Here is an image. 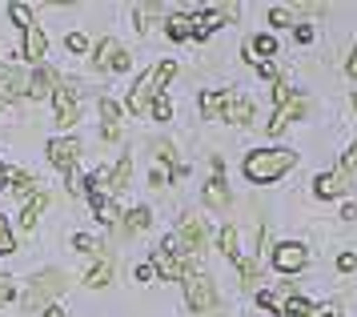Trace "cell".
<instances>
[{
    "label": "cell",
    "mask_w": 357,
    "mask_h": 317,
    "mask_svg": "<svg viewBox=\"0 0 357 317\" xmlns=\"http://www.w3.org/2000/svg\"><path fill=\"white\" fill-rule=\"evenodd\" d=\"M293 165H297L293 149H253L245 157V177L253 185H273V181H281V177L289 173Z\"/></svg>",
    "instance_id": "cell-1"
},
{
    "label": "cell",
    "mask_w": 357,
    "mask_h": 317,
    "mask_svg": "<svg viewBox=\"0 0 357 317\" xmlns=\"http://www.w3.org/2000/svg\"><path fill=\"white\" fill-rule=\"evenodd\" d=\"M185 297H189V305H193L197 314H213L217 309V286H213V277L185 273Z\"/></svg>",
    "instance_id": "cell-2"
},
{
    "label": "cell",
    "mask_w": 357,
    "mask_h": 317,
    "mask_svg": "<svg viewBox=\"0 0 357 317\" xmlns=\"http://www.w3.org/2000/svg\"><path fill=\"white\" fill-rule=\"evenodd\" d=\"M56 293H65V273H56V270L40 273L33 281V289L24 293V309L33 314V309H40V305L49 302V297H56Z\"/></svg>",
    "instance_id": "cell-3"
},
{
    "label": "cell",
    "mask_w": 357,
    "mask_h": 317,
    "mask_svg": "<svg viewBox=\"0 0 357 317\" xmlns=\"http://www.w3.org/2000/svg\"><path fill=\"white\" fill-rule=\"evenodd\" d=\"M354 189V177L341 173V169H325V173L313 177V197H321V201H333V197H349Z\"/></svg>",
    "instance_id": "cell-4"
},
{
    "label": "cell",
    "mask_w": 357,
    "mask_h": 317,
    "mask_svg": "<svg viewBox=\"0 0 357 317\" xmlns=\"http://www.w3.org/2000/svg\"><path fill=\"white\" fill-rule=\"evenodd\" d=\"M305 265H309V249L301 245V241H281V245L273 249V270L277 273L289 277V273H301Z\"/></svg>",
    "instance_id": "cell-5"
},
{
    "label": "cell",
    "mask_w": 357,
    "mask_h": 317,
    "mask_svg": "<svg viewBox=\"0 0 357 317\" xmlns=\"http://www.w3.org/2000/svg\"><path fill=\"white\" fill-rule=\"evenodd\" d=\"M309 112V101L301 93L293 96L289 105H285V109H277L273 112V121H269V137H281V133H285V128L293 125V121H301V117H305Z\"/></svg>",
    "instance_id": "cell-6"
},
{
    "label": "cell",
    "mask_w": 357,
    "mask_h": 317,
    "mask_svg": "<svg viewBox=\"0 0 357 317\" xmlns=\"http://www.w3.org/2000/svg\"><path fill=\"white\" fill-rule=\"evenodd\" d=\"M97 68H113V73H125L129 68V52L116 45L113 36H105L97 45Z\"/></svg>",
    "instance_id": "cell-7"
},
{
    "label": "cell",
    "mask_w": 357,
    "mask_h": 317,
    "mask_svg": "<svg viewBox=\"0 0 357 317\" xmlns=\"http://www.w3.org/2000/svg\"><path fill=\"white\" fill-rule=\"evenodd\" d=\"M221 121H229V125H249V121H253V101H249V96H241V93H229Z\"/></svg>",
    "instance_id": "cell-8"
},
{
    "label": "cell",
    "mask_w": 357,
    "mask_h": 317,
    "mask_svg": "<svg viewBox=\"0 0 357 317\" xmlns=\"http://www.w3.org/2000/svg\"><path fill=\"white\" fill-rule=\"evenodd\" d=\"M77 157H81V145L77 141H65V137H56V141H49V161L56 165V169H73L77 165Z\"/></svg>",
    "instance_id": "cell-9"
},
{
    "label": "cell",
    "mask_w": 357,
    "mask_h": 317,
    "mask_svg": "<svg viewBox=\"0 0 357 317\" xmlns=\"http://www.w3.org/2000/svg\"><path fill=\"white\" fill-rule=\"evenodd\" d=\"M52 105H56V121L65 128L77 125V96H73V89H52Z\"/></svg>",
    "instance_id": "cell-10"
},
{
    "label": "cell",
    "mask_w": 357,
    "mask_h": 317,
    "mask_svg": "<svg viewBox=\"0 0 357 317\" xmlns=\"http://www.w3.org/2000/svg\"><path fill=\"white\" fill-rule=\"evenodd\" d=\"M229 201H233V197H229L225 173H213V181L205 185V205H209V209H217V213H225V209H229Z\"/></svg>",
    "instance_id": "cell-11"
},
{
    "label": "cell",
    "mask_w": 357,
    "mask_h": 317,
    "mask_svg": "<svg viewBox=\"0 0 357 317\" xmlns=\"http://www.w3.org/2000/svg\"><path fill=\"white\" fill-rule=\"evenodd\" d=\"M153 96H157V84H153V73H145V77L137 80L132 96H129V112H145L149 105H153Z\"/></svg>",
    "instance_id": "cell-12"
},
{
    "label": "cell",
    "mask_w": 357,
    "mask_h": 317,
    "mask_svg": "<svg viewBox=\"0 0 357 317\" xmlns=\"http://www.w3.org/2000/svg\"><path fill=\"white\" fill-rule=\"evenodd\" d=\"M225 89H205V93H201V101H197V105H201V117H205V121H221V112H225Z\"/></svg>",
    "instance_id": "cell-13"
},
{
    "label": "cell",
    "mask_w": 357,
    "mask_h": 317,
    "mask_svg": "<svg viewBox=\"0 0 357 317\" xmlns=\"http://www.w3.org/2000/svg\"><path fill=\"white\" fill-rule=\"evenodd\" d=\"M153 270H161V277H181L185 281V257H177V253H165V249H157L153 253Z\"/></svg>",
    "instance_id": "cell-14"
},
{
    "label": "cell",
    "mask_w": 357,
    "mask_h": 317,
    "mask_svg": "<svg viewBox=\"0 0 357 317\" xmlns=\"http://www.w3.org/2000/svg\"><path fill=\"white\" fill-rule=\"evenodd\" d=\"M89 205H93V213L100 217V225H116V217H121L116 205L105 197V189H93V185H89Z\"/></svg>",
    "instance_id": "cell-15"
},
{
    "label": "cell",
    "mask_w": 357,
    "mask_h": 317,
    "mask_svg": "<svg viewBox=\"0 0 357 317\" xmlns=\"http://www.w3.org/2000/svg\"><path fill=\"white\" fill-rule=\"evenodd\" d=\"M165 32H169V40H193V16L173 13L169 20H165Z\"/></svg>",
    "instance_id": "cell-16"
},
{
    "label": "cell",
    "mask_w": 357,
    "mask_h": 317,
    "mask_svg": "<svg viewBox=\"0 0 357 317\" xmlns=\"http://www.w3.org/2000/svg\"><path fill=\"white\" fill-rule=\"evenodd\" d=\"M100 117H105V141H121V109L116 101H100Z\"/></svg>",
    "instance_id": "cell-17"
},
{
    "label": "cell",
    "mask_w": 357,
    "mask_h": 317,
    "mask_svg": "<svg viewBox=\"0 0 357 317\" xmlns=\"http://www.w3.org/2000/svg\"><path fill=\"white\" fill-rule=\"evenodd\" d=\"M0 93L4 96H24L29 93V77L13 73V68H0Z\"/></svg>",
    "instance_id": "cell-18"
},
{
    "label": "cell",
    "mask_w": 357,
    "mask_h": 317,
    "mask_svg": "<svg viewBox=\"0 0 357 317\" xmlns=\"http://www.w3.org/2000/svg\"><path fill=\"white\" fill-rule=\"evenodd\" d=\"M217 245H221V253H225L233 265L245 257L241 253V237H237V225H225V229H221V237H217Z\"/></svg>",
    "instance_id": "cell-19"
},
{
    "label": "cell",
    "mask_w": 357,
    "mask_h": 317,
    "mask_svg": "<svg viewBox=\"0 0 357 317\" xmlns=\"http://www.w3.org/2000/svg\"><path fill=\"white\" fill-rule=\"evenodd\" d=\"M24 57H29V61H40V57H45V32L40 29H33V24H29V29H24Z\"/></svg>",
    "instance_id": "cell-20"
},
{
    "label": "cell",
    "mask_w": 357,
    "mask_h": 317,
    "mask_svg": "<svg viewBox=\"0 0 357 317\" xmlns=\"http://www.w3.org/2000/svg\"><path fill=\"white\" fill-rule=\"evenodd\" d=\"M52 84H56V77L45 73V68H36L33 77H29V93L24 96H52Z\"/></svg>",
    "instance_id": "cell-21"
},
{
    "label": "cell",
    "mask_w": 357,
    "mask_h": 317,
    "mask_svg": "<svg viewBox=\"0 0 357 317\" xmlns=\"http://www.w3.org/2000/svg\"><path fill=\"white\" fill-rule=\"evenodd\" d=\"M249 52L257 57V64L265 61V57H277V36H273V32H261V36H253V40H249Z\"/></svg>",
    "instance_id": "cell-22"
},
{
    "label": "cell",
    "mask_w": 357,
    "mask_h": 317,
    "mask_svg": "<svg viewBox=\"0 0 357 317\" xmlns=\"http://www.w3.org/2000/svg\"><path fill=\"white\" fill-rule=\"evenodd\" d=\"M277 314H281V317H313V302H305V297L289 293V297H285V305H281Z\"/></svg>",
    "instance_id": "cell-23"
},
{
    "label": "cell",
    "mask_w": 357,
    "mask_h": 317,
    "mask_svg": "<svg viewBox=\"0 0 357 317\" xmlns=\"http://www.w3.org/2000/svg\"><path fill=\"white\" fill-rule=\"evenodd\" d=\"M129 177H132V161L121 157V165L109 173V189H113V193H125V189H129Z\"/></svg>",
    "instance_id": "cell-24"
},
{
    "label": "cell",
    "mask_w": 357,
    "mask_h": 317,
    "mask_svg": "<svg viewBox=\"0 0 357 317\" xmlns=\"http://www.w3.org/2000/svg\"><path fill=\"white\" fill-rule=\"evenodd\" d=\"M45 205H49V197H45V193H36L33 201H29V205H24V217H20V221H24V229H29V233H33L36 217H40V213H45Z\"/></svg>",
    "instance_id": "cell-25"
},
{
    "label": "cell",
    "mask_w": 357,
    "mask_h": 317,
    "mask_svg": "<svg viewBox=\"0 0 357 317\" xmlns=\"http://www.w3.org/2000/svg\"><path fill=\"white\" fill-rule=\"evenodd\" d=\"M269 24H273V29H297L293 8L289 4H273V8H269Z\"/></svg>",
    "instance_id": "cell-26"
},
{
    "label": "cell",
    "mask_w": 357,
    "mask_h": 317,
    "mask_svg": "<svg viewBox=\"0 0 357 317\" xmlns=\"http://www.w3.org/2000/svg\"><path fill=\"white\" fill-rule=\"evenodd\" d=\"M109 277H113V265H109V261H97V265H93V270L84 273V281H89V286H93V289L109 286Z\"/></svg>",
    "instance_id": "cell-27"
},
{
    "label": "cell",
    "mask_w": 357,
    "mask_h": 317,
    "mask_svg": "<svg viewBox=\"0 0 357 317\" xmlns=\"http://www.w3.org/2000/svg\"><path fill=\"white\" fill-rule=\"evenodd\" d=\"M173 77H177V61H161L157 64V68H153V84H157V93H161Z\"/></svg>",
    "instance_id": "cell-28"
},
{
    "label": "cell",
    "mask_w": 357,
    "mask_h": 317,
    "mask_svg": "<svg viewBox=\"0 0 357 317\" xmlns=\"http://www.w3.org/2000/svg\"><path fill=\"white\" fill-rule=\"evenodd\" d=\"M149 225H153V213H149V209L141 205V209H132V213H129L125 229H129V233H141V229H149Z\"/></svg>",
    "instance_id": "cell-29"
},
{
    "label": "cell",
    "mask_w": 357,
    "mask_h": 317,
    "mask_svg": "<svg viewBox=\"0 0 357 317\" xmlns=\"http://www.w3.org/2000/svg\"><path fill=\"white\" fill-rule=\"evenodd\" d=\"M237 273H241V281H245L249 289H253V286L261 281V270H257V261H249V257H241V261H237Z\"/></svg>",
    "instance_id": "cell-30"
},
{
    "label": "cell",
    "mask_w": 357,
    "mask_h": 317,
    "mask_svg": "<svg viewBox=\"0 0 357 317\" xmlns=\"http://www.w3.org/2000/svg\"><path fill=\"white\" fill-rule=\"evenodd\" d=\"M161 13V4H141V8H137V29L141 32H149L153 29V16Z\"/></svg>",
    "instance_id": "cell-31"
},
{
    "label": "cell",
    "mask_w": 357,
    "mask_h": 317,
    "mask_svg": "<svg viewBox=\"0 0 357 317\" xmlns=\"http://www.w3.org/2000/svg\"><path fill=\"white\" fill-rule=\"evenodd\" d=\"M8 177H13V193H17V197H33V185H36V181H33L29 173H8Z\"/></svg>",
    "instance_id": "cell-32"
},
{
    "label": "cell",
    "mask_w": 357,
    "mask_h": 317,
    "mask_svg": "<svg viewBox=\"0 0 357 317\" xmlns=\"http://www.w3.org/2000/svg\"><path fill=\"white\" fill-rule=\"evenodd\" d=\"M149 109H153V117H157V121H169V117H173V105H169V96H165V93L153 96V105H149Z\"/></svg>",
    "instance_id": "cell-33"
},
{
    "label": "cell",
    "mask_w": 357,
    "mask_h": 317,
    "mask_svg": "<svg viewBox=\"0 0 357 317\" xmlns=\"http://www.w3.org/2000/svg\"><path fill=\"white\" fill-rule=\"evenodd\" d=\"M337 169H341V173H349V177H354V169H357V137H354V145L345 149V157L337 161Z\"/></svg>",
    "instance_id": "cell-34"
},
{
    "label": "cell",
    "mask_w": 357,
    "mask_h": 317,
    "mask_svg": "<svg viewBox=\"0 0 357 317\" xmlns=\"http://www.w3.org/2000/svg\"><path fill=\"white\" fill-rule=\"evenodd\" d=\"M73 249H77V253H97L100 245L89 237V233H77V237H73Z\"/></svg>",
    "instance_id": "cell-35"
},
{
    "label": "cell",
    "mask_w": 357,
    "mask_h": 317,
    "mask_svg": "<svg viewBox=\"0 0 357 317\" xmlns=\"http://www.w3.org/2000/svg\"><path fill=\"white\" fill-rule=\"evenodd\" d=\"M17 249V241H13V233H8V225H4V217H0V257L13 253Z\"/></svg>",
    "instance_id": "cell-36"
},
{
    "label": "cell",
    "mask_w": 357,
    "mask_h": 317,
    "mask_svg": "<svg viewBox=\"0 0 357 317\" xmlns=\"http://www.w3.org/2000/svg\"><path fill=\"white\" fill-rule=\"evenodd\" d=\"M354 270H357V253L341 249V253H337V273H354Z\"/></svg>",
    "instance_id": "cell-37"
},
{
    "label": "cell",
    "mask_w": 357,
    "mask_h": 317,
    "mask_svg": "<svg viewBox=\"0 0 357 317\" xmlns=\"http://www.w3.org/2000/svg\"><path fill=\"white\" fill-rule=\"evenodd\" d=\"M8 16H13V24L29 29V8H24V4H8Z\"/></svg>",
    "instance_id": "cell-38"
},
{
    "label": "cell",
    "mask_w": 357,
    "mask_h": 317,
    "mask_svg": "<svg viewBox=\"0 0 357 317\" xmlns=\"http://www.w3.org/2000/svg\"><path fill=\"white\" fill-rule=\"evenodd\" d=\"M313 36H317L313 24H297V29H293V40H297V45H313Z\"/></svg>",
    "instance_id": "cell-39"
},
{
    "label": "cell",
    "mask_w": 357,
    "mask_h": 317,
    "mask_svg": "<svg viewBox=\"0 0 357 317\" xmlns=\"http://www.w3.org/2000/svg\"><path fill=\"white\" fill-rule=\"evenodd\" d=\"M257 73L269 80V84H273V80H281V73H277V64H273V61H261V64H257Z\"/></svg>",
    "instance_id": "cell-40"
},
{
    "label": "cell",
    "mask_w": 357,
    "mask_h": 317,
    "mask_svg": "<svg viewBox=\"0 0 357 317\" xmlns=\"http://www.w3.org/2000/svg\"><path fill=\"white\" fill-rule=\"evenodd\" d=\"M68 48H73V52H84V48H89V36H84V32H73V36H68Z\"/></svg>",
    "instance_id": "cell-41"
},
{
    "label": "cell",
    "mask_w": 357,
    "mask_h": 317,
    "mask_svg": "<svg viewBox=\"0 0 357 317\" xmlns=\"http://www.w3.org/2000/svg\"><path fill=\"white\" fill-rule=\"evenodd\" d=\"M313 314H317V317H337L341 309H337L333 302H321V305H313Z\"/></svg>",
    "instance_id": "cell-42"
},
{
    "label": "cell",
    "mask_w": 357,
    "mask_h": 317,
    "mask_svg": "<svg viewBox=\"0 0 357 317\" xmlns=\"http://www.w3.org/2000/svg\"><path fill=\"white\" fill-rule=\"evenodd\" d=\"M345 77H349V80H357V45L349 48V61H345Z\"/></svg>",
    "instance_id": "cell-43"
},
{
    "label": "cell",
    "mask_w": 357,
    "mask_h": 317,
    "mask_svg": "<svg viewBox=\"0 0 357 317\" xmlns=\"http://www.w3.org/2000/svg\"><path fill=\"white\" fill-rule=\"evenodd\" d=\"M4 302H13V281L8 277H0V305Z\"/></svg>",
    "instance_id": "cell-44"
},
{
    "label": "cell",
    "mask_w": 357,
    "mask_h": 317,
    "mask_svg": "<svg viewBox=\"0 0 357 317\" xmlns=\"http://www.w3.org/2000/svg\"><path fill=\"white\" fill-rule=\"evenodd\" d=\"M153 273H157L153 265H137V281H153Z\"/></svg>",
    "instance_id": "cell-45"
},
{
    "label": "cell",
    "mask_w": 357,
    "mask_h": 317,
    "mask_svg": "<svg viewBox=\"0 0 357 317\" xmlns=\"http://www.w3.org/2000/svg\"><path fill=\"white\" fill-rule=\"evenodd\" d=\"M341 221H357V205H345V209H341Z\"/></svg>",
    "instance_id": "cell-46"
},
{
    "label": "cell",
    "mask_w": 357,
    "mask_h": 317,
    "mask_svg": "<svg viewBox=\"0 0 357 317\" xmlns=\"http://www.w3.org/2000/svg\"><path fill=\"white\" fill-rule=\"evenodd\" d=\"M45 317H65V309H56V305H52V309H45Z\"/></svg>",
    "instance_id": "cell-47"
},
{
    "label": "cell",
    "mask_w": 357,
    "mask_h": 317,
    "mask_svg": "<svg viewBox=\"0 0 357 317\" xmlns=\"http://www.w3.org/2000/svg\"><path fill=\"white\" fill-rule=\"evenodd\" d=\"M4 181H8V169H4V165H0V185H4Z\"/></svg>",
    "instance_id": "cell-48"
},
{
    "label": "cell",
    "mask_w": 357,
    "mask_h": 317,
    "mask_svg": "<svg viewBox=\"0 0 357 317\" xmlns=\"http://www.w3.org/2000/svg\"><path fill=\"white\" fill-rule=\"evenodd\" d=\"M354 109H357V89H354Z\"/></svg>",
    "instance_id": "cell-49"
},
{
    "label": "cell",
    "mask_w": 357,
    "mask_h": 317,
    "mask_svg": "<svg viewBox=\"0 0 357 317\" xmlns=\"http://www.w3.org/2000/svg\"><path fill=\"white\" fill-rule=\"evenodd\" d=\"M0 105H4V96H0Z\"/></svg>",
    "instance_id": "cell-50"
},
{
    "label": "cell",
    "mask_w": 357,
    "mask_h": 317,
    "mask_svg": "<svg viewBox=\"0 0 357 317\" xmlns=\"http://www.w3.org/2000/svg\"><path fill=\"white\" fill-rule=\"evenodd\" d=\"M269 317H277V314H269Z\"/></svg>",
    "instance_id": "cell-51"
},
{
    "label": "cell",
    "mask_w": 357,
    "mask_h": 317,
    "mask_svg": "<svg viewBox=\"0 0 357 317\" xmlns=\"http://www.w3.org/2000/svg\"><path fill=\"white\" fill-rule=\"evenodd\" d=\"M337 317H345V314H337Z\"/></svg>",
    "instance_id": "cell-52"
}]
</instances>
